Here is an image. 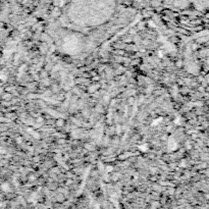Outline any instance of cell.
<instances>
[{
    "instance_id": "1",
    "label": "cell",
    "mask_w": 209,
    "mask_h": 209,
    "mask_svg": "<svg viewBox=\"0 0 209 209\" xmlns=\"http://www.w3.org/2000/svg\"><path fill=\"white\" fill-rule=\"evenodd\" d=\"M177 1H178V0H177ZM177 1H175V2H177Z\"/></svg>"
}]
</instances>
